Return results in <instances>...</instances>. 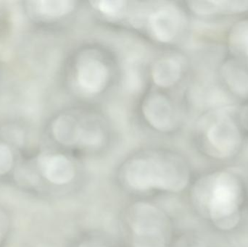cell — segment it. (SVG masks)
<instances>
[{
	"label": "cell",
	"instance_id": "obj_1",
	"mask_svg": "<svg viewBox=\"0 0 248 247\" xmlns=\"http://www.w3.org/2000/svg\"><path fill=\"white\" fill-rule=\"evenodd\" d=\"M125 183L137 191L159 189L177 192L187 185L189 174L180 161L164 157H143L130 161L124 171Z\"/></svg>",
	"mask_w": 248,
	"mask_h": 247
},
{
	"label": "cell",
	"instance_id": "obj_2",
	"mask_svg": "<svg viewBox=\"0 0 248 247\" xmlns=\"http://www.w3.org/2000/svg\"><path fill=\"white\" fill-rule=\"evenodd\" d=\"M242 194L238 179L231 174L221 172L200 183L195 194L217 227L229 230L238 223Z\"/></svg>",
	"mask_w": 248,
	"mask_h": 247
},
{
	"label": "cell",
	"instance_id": "obj_3",
	"mask_svg": "<svg viewBox=\"0 0 248 247\" xmlns=\"http://www.w3.org/2000/svg\"><path fill=\"white\" fill-rule=\"evenodd\" d=\"M134 247H165L169 223L164 213L147 203L134 204L129 213Z\"/></svg>",
	"mask_w": 248,
	"mask_h": 247
},
{
	"label": "cell",
	"instance_id": "obj_4",
	"mask_svg": "<svg viewBox=\"0 0 248 247\" xmlns=\"http://www.w3.org/2000/svg\"><path fill=\"white\" fill-rule=\"evenodd\" d=\"M207 143L218 158L234 155L242 142V136L235 122L227 116H218L207 129Z\"/></svg>",
	"mask_w": 248,
	"mask_h": 247
},
{
	"label": "cell",
	"instance_id": "obj_5",
	"mask_svg": "<svg viewBox=\"0 0 248 247\" xmlns=\"http://www.w3.org/2000/svg\"><path fill=\"white\" fill-rule=\"evenodd\" d=\"M108 78L107 67L96 58H84L78 65L77 81L85 94H96L106 87Z\"/></svg>",
	"mask_w": 248,
	"mask_h": 247
},
{
	"label": "cell",
	"instance_id": "obj_6",
	"mask_svg": "<svg viewBox=\"0 0 248 247\" xmlns=\"http://www.w3.org/2000/svg\"><path fill=\"white\" fill-rule=\"evenodd\" d=\"M39 166L44 177L56 185L68 184L75 176L74 165L66 157L62 155L41 157Z\"/></svg>",
	"mask_w": 248,
	"mask_h": 247
},
{
	"label": "cell",
	"instance_id": "obj_7",
	"mask_svg": "<svg viewBox=\"0 0 248 247\" xmlns=\"http://www.w3.org/2000/svg\"><path fill=\"white\" fill-rule=\"evenodd\" d=\"M179 13L171 7H163L153 13L149 18L152 33L157 40L169 42L173 40L180 28Z\"/></svg>",
	"mask_w": 248,
	"mask_h": 247
},
{
	"label": "cell",
	"instance_id": "obj_8",
	"mask_svg": "<svg viewBox=\"0 0 248 247\" xmlns=\"http://www.w3.org/2000/svg\"><path fill=\"white\" fill-rule=\"evenodd\" d=\"M144 116L155 129L166 131L173 128L174 114L167 99L161 95H154L146 101L143 107Z\"/></svg>",
	"mask_w": 248,
	"mask_h": 247
},
{
	"label": "cell",
	"instance_id": "obj_9",
	"mask_svg": "<svg viewBox=\"0 0 248 247\" xmlns=\"http://www.w3.org/2000/svg\"><path fill=\"white\" fill-rule=\"evenodd\" d=\"M190 8L200 15L237 14L248 11V1H191Z\"/></svg>",
	"mask_w": 248,
	"mask_h": 247
},
{
	"label": "cell",
	"instance_id": "obj_10",
	"mask_svg": "<svg viewBox=\"0 0 248 247\" xmlns=\"http://www.w3.org/2000/svg\"><path fill=\"white\" fill-rule=\"evenodd\" d=\"M52 131L54 137L60 144L71 146L79 142L81 125L73 116L63 115L55 119Z\"/></svg>",
	"mask_w": 248,
	"mask_h": 247
},
{
	"label": "cell",
	"instance_id": "obj_11",
	"mask_svg": "<svg viewBox=\"0 0 248 247\" xmlns=\"http://www.w3.org/2000/svg\"><path fill=\"white\" fill-rule=\"evenodd\" d=\"M182 73L180 62L173 58H165L157 61L153 68V78L157 85L169 87L179 79Z\"/></svg>",
	"mask_w": 248,
	"mask_h": 247
},
{
	"label": "cell",
	"instance_id": "obj_12",
	"mask_svg": "<svg viewBox=\"0 0 248 247\" xmlns=\"http://www.w3.org/2000/svg\"><path fill=\"white\" fill-rule=\"evenodd\" d=\"M222 75L232 91L240 97L248 96V73L240 64L234 61L223 67Z\"/></svg>",
	"mask_w": 248,
	"mask_h": 247
},
{
	"label": "cell",
	"instance_id": "obj_13",
	"mask_svg": "<svg viewBox=\"0 0 248 247\" xmlns=\"http://www.w3.org/2000/svg\"><path fill=\"white\" fill-rule=\"evenodd\" d=\"M229 43L233 52L248 58V19L240 20L233 26Z\"/></svg>",
	"mask_w": 248,
	"mask_h": 247
},
{
	"label": "cell",
	"instance_id": "obj_14",
	"mask_svg": "<svg viewBox=\"0 0 248 247\" xmlns=\"http://www.w3.org/2000/svg\"><path fill=\"white\" fill-rule=\"evenodd\" d=\"M74 2L68 0H41L36 1L38 13L46 17H60L71 13Z\"/></svg>",
	"mask_w": 248,
	"mask_h": 247
},
{
	"label": "cell",
	"instance_id": "obj_15",
	"mask_svg": "<svg viewBox=\"0 0 248 247\" xmlns=\"http://www.w3.org/2000/svg\"><path fill=\"white\" fill-rule=\"evenodd\" d=\"M103 140V133L101 129L96 125H81V136L79 142L89 147L100 146Z\"/></svg>",
	"mask_w": 248,
	"mask_h": 247
},
{
	"label": "cell",
	"instance_id": "obj_16",
	"mask_svg": "<svg viewBox=\"0 0 248 247\" xmlns=\"http://www.w3.org/2000/svg\"><path fill=\"white\" fill-rule=\"evenodd\" d=\"M125 2L123 1H100L97 2V8L101 13L110 17H116L123 12Z\"/></svg>",
	"mask_w": 248,
	"mask_h": 247
},
{
	"label": "cell",
	"instance_id": "obj_17",
	"mask_svg": "<svg viewBox=\"0 0 248 247\" xmlns=\"http://www.w3.org/2000/svg\"><path fill=\"white\" fill-rule=\"evenodd\" d=\"M13 165V155L10 147L4 144H0V175L8 173Z\"/></svg>",
	"mask_w": 248,
	"mask_h": 247
},
{
	"label": "cell",
	"instance_id": "obj_18",
	"mask_svg": "<svg viewBox=\"0 0 248 247\" xmlns=\"http://www.w3.org/2000/svg\"><path fill=\"white\" fill-rule=\"evenodd\" d=\"M178 247H205L202 242L193 239H187L181 242Z\"/></svg>",
	"mask_w": 248,
	"mask_h": 247
},
{
	"label": "cell",
	"instance_id": "obj_19",
	"mask_svg": "<svg viewBox=\"0 0 248 247\" xmlns=\"http://www.w3.org/2000/svg\"><path fill=\"white\" fill-rule=\"evenodd\" d=\"M7 229V220L6 217L1 212H0V242L4 235V230Z\"/></svg>",
	"mask_w": 248,
	"mask_h": 247
},
{
	"label": "cell",
	"instance_id": "obj_20",
	"mask_svg": "<svg viewBox=\"0 0 248 247\" xmlns=\"http://www.w3.org/2000/svg\"></svg>",
	"mask_w": 248,
	"mask_h": 247
}]
</instances>
